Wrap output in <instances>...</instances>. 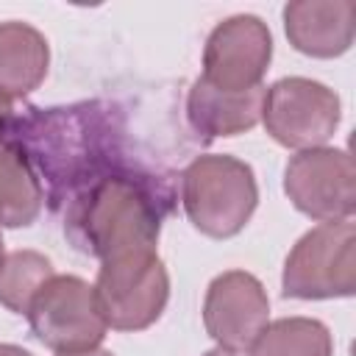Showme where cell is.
<instances>
[{
  "instance_id": "6da1fadb",
  "label": "cell",
  "mask_w": 356,
  "mask_h": 356,
  "mask_svg": "<svg viewBox=\"0 0 356 356\" xmlns=\"http://www.w3.org/2000/svg\"><path fill=\"white\" fill-rule=\"evenodd\" d=\"M172 211V189L164 178L125 161L92 178L67 200L64 234L100 261L156 250L161 220Z\"/></svg>"
},
{
  "instance_id": "7a4b0ae2",
  "label": "cell",
  "mask_w": 356,
  "mask_h": 356,
  "mask_svg": "<svg viewBox=\"0 0 356 356\" xmlns=\"http://www.w3.org/2000/svg\"><path fill=\"white\" fill-rule=\"evenodd\" d=\"M14 134L39 175L50 209H58L92 178L122 161L117 114L95 100L17 111Z\"/></svg>"
},
{
  "instance_id": "3957f363",
  "label": "cell",
  "mask_w": 356,
  "mask_h": 356,
  "mask_svg": "<svg viewBox=\"0 0 356 356\" xmlns=\"http://www.w3.org/2000/svg\"><path fill=\"white\" fill-rule=\"evenodd\" d=\"M181 203L203 236L231 239L250 222L259 206L253 167L225 153L195 156L181 172Z\"/></svg>"
},
{
  "instance_id": "277c9868",
  "label": "cell",
  "mask_w": 356,
  "mask_h": 356,
  "mask_svg": "<svg viewBox=\"0 0 356 356\" xmlns=\"http://www.w3.org/2000/svg\"><path fill=\"white\" fill-rule=\"evenodd\" d=\"M284 298L328 300L356 292V228L350 220L320 222L289 250L281 273Z\"/></svg>"
},
{
  "instance_id": "5b68a950",
  "label": "cell",
  "mask_w": 356,
  "mask_h": 356,
  "mask_svg": "<svg viewBox=\"0 0 356 356\" xmlns=\"http://www.w3.org/2000/svg\"><path fill=\"white\" fill-rule=\"evenodd\" d=\"M97 309L114 331H145L167 309L170 273L156 250L125 253L100 261L95 278Z\"/></svg>"
},
{
  "instance_id": "8992f818",
  "label": "cell",
  "mask_w": 356,
  "mask_h": 356,
  "mask_svg": "<svg viewBox=\"0 0 356 356\" xmlns=\"http://www.w3.org/2000/svg\"><path fill=\"white\" fill-rule=\"evenodd\" d=\"M25 317L33 337L56 353L100 348L108 331L97 309L95 286L81 275H53L31 300Z\"/></svg>"
},
{
  "instance_id": "52a82bcc",
  "label": "cell",
  "mask_w": 356,
  "mask_h": 356,
  "mask_svg": "<svg viewBox=\"0 0 356 356\" xmlns=\"http://www.w3.org/2000/svg\"><path fill=\"white\" fill-rule=\"evenodd\" d=\"M339 95L320 81L289 75L264 89L261 122L281 147H323L339 128Z\"/></svg>"
},
{
  "instance_id": "ba28073f",
  "label": "cell",
  "mask_w": 356,
  "mask_h": 356,
  "mask_svg": "<svg viewBox=\"0 0 356 356\" xmlns=\"http://www.w3.org/2000/svg\"><path fill=\"white\" fill-rule=\"evenodd\" d=\"M289 203L320 222L350 220L356 211V167L342 147L298 150L284 167Z\"/></svg>"
},
{
  "instance_id": "9c48e42d",
  "label": "cell",
  "mask_w": 356,
  "mask_h": 356,
  "mask_svg": "<svg viewBox=\"0 0 356 356\" xmlns=\"http://www.w3.org/2000/svg\"><path fill=\"white\" fill-rule=\"evenodd\" d=\"M273 61V33L256 14H234L211 28L203 44V81L220 92L261 86Z\"/></svg>"
},
{
  "instance_id": "30bf717a",
  "label": "cell",
  "mask_w": 356,
  "mask_h": 356,
  "mask_svg": "<svg viewBox=\"0 0 356 356\" xmlns=\"http://www.w3.org/2000/svg\"><path fill=\"white\" fill-rule=\"evenodd\" d=\"M267 323L270 298L253 273L225 270L211 278L203 298V325L217 348L248 353Z\"/></svg>"
},
{
  "instance_id": "8fae6325",
  "label": "cell",
  "mask_w": 356,
  "mask_h": 356,
  "mask_svg": "<svg viewBox=\"0 0 356 356\" xmlns=\"http://www.w3.org/2000/svg\"><path fill=\"white\" fill-rule=\"evenodd\" d=\"M289 44L312 58H337L350 50L356 36L353 0H292L284 6Z\"/></svg>"
},
{
  "instance_id": "7c38bea8",
  "label": "cell",
  "mask_w": 356,
  "mask_h": 356,
  "mask_svg": "<svg viewBox=\"0 0 356 356\" xmlns=\"http://www.w3.org/2000/svg\"><path fill=\"white\" fill-rule=\"evenodd\" d=\"M14 103L0 100V225L25 228L44 206V189L14 134Z\"/></svg>"
},
{
  "instance_id": "4fadbf2b",
  "label": "cell",
  "mask_w": 356,
  "mask_h": 356,
  "mask_svg": "<svg viewBox=\"0 0 356 356\" xmlns=\"http://www.w3.org/2000/svg\"><path fill=\"white\" fill-rule=\"evenodd\" d=\"M264 86L248 92H220L197 78L186 95V120L203 139L236 136L261 122Z\"/></svg>"
},
{
  "instance_id": "5bb4252c",
  "label": "cell",
  "mask_w": 356,
  "mask_h": 356,
  "mask_svg": "<svg viewBox=\"0 0 356 356\" xmlns=\"http://www.w3.org/2000/svg\"><path fill=\"white\" fill-rule=\"evenodd\" d=\"M50 67L44 33L28 22H0V100L17 103L42 86Z\"/></svg>"
},
{
  "instance_id": "9a60e30c",
  "label": "cell",
  "mask_w": 356,
  "mask_h": 356,
  "mask_svg": "<svg viewBox=\"0 0 356 356\" xmlns=\"http://www.w3.org/2000/svg\"><path fill=\"white\" fill-rule=\"evenodd\" d=\"M250 356H334L325 323L314 317H281L261 328L248 348Z\"/></svg>"
},
{
  "instance_id": "2e32d148",
  "label": "cell",
  "mask_w": 356,
  "mask_h": 356,
  "mask_svg": "<svg viewBox=\"0 0 356 356\" xmlns=\"http://www.w3.org/2000/svg\"><path fill=\"white\" fill-rule=\"evenodd\" d=\"M53 264L39 250H14L0 264V303L14 314H28L36 292L53 278Z\"/></svg>"
},
{
  "instance_id": "e0dca14e",
  "label": "cell",
  "mask_w": 356,
  "mask_h": 356,
  "mask_svg": "<svg viewBox=\"0 0 356 356\" xmlns=\"http://www.w3.org/2000/svg\"><path fill=\"white\" fill-rule=\"evenodd\" d=\"M0 356H33L31 350H25L22 345H11V342H3L0 345Z\"/></svg>"
},
{
  "instance_id": "ac0fdd59",
  "label": "cell",
  "mask_w": 356,
  "mask_h": 356,
  "mask_svg": "<svg viewBox=\"0 0 356 356\" xmlns=\"http://www.w3.org/2000/svg\"><path fill=\"white\" fill-rule=\"evenodd\" d=\"M56 356H114V353L103 350V348H92V350H81V353H56Z\"/></svg>"
},
{
  "instance_id": "d6986e66",
  "label": "cell",
  "mask_w": 356,
  "mask_h": 356,
  "mask_svg": "<svg viewBox=\"0 0 356 356\" xmlns=\"http://www.w3.org/2000/svg\"><path fill=\"white\" fill-rule=\"evenodd\" d=\"M203 356H242V353H234V350H225V348H211Z\"/></svg>"
},
{
  "instance_id": "ffe728a7",
  "label": "cell",
  "mask_w": 356,
  "mask_h": 356,
  "mask_svg": "<svg viewBox=\"0 0 356 356\" xmlns=\"http://www.w3.org/2000/svg\"><path fill=\"white\" fill-rule=\"evenodd\" d=\"M3 259H6V248H3V234H0V264H3Z\"/></svg>"
}]
</instances>
